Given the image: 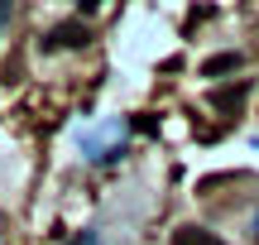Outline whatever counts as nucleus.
<instances>
[{"instance_id": "1", "label": "nucleus", "mask_w": 259, "mask_h": 245, "mask_svg": "<svg viewBox=\"0 0 259 245\" xmlns=\"http://www.w3.org/2000/svg\"><path fill=\"white\" fill-rule=\"evenodd\" d=\"M120 149H125V125L120 120H111L106 130L82 135V154H87V159H115Z\"/></svg>"}, {"instance_id": "2", "label": "nucleus", "mask_w": 259, "mask_h": 245, "mask_svg": "<svg viewBox=\"0 0 259 245\" xmlns=\"http://www.w3.org/2000/svg\"><path fill=\"white\" fill-rule=\"evenodd\" d=\"M82 44H87V24H77V19L48 29V38H44V48H82Z\"/></svg>"}, {"instance_id": "3", "label": "nucleus", "mask_w": 259, "mask_h": 245, "mask_svg": "<svg viewBox=\"0 0 259 245\" xmlns=\"http://www.w3.org/2000/svg\"><path fill=\"white\" fill-rule=\"evenodd\" d=\"M173 245H226V240L211 236V231H202V226H178L173 231Z\"/></svg>"}, {"instance_id": "4", "label": "nucleus", "mask_w": 259, "mask_h": 245, "mask_svg": "<svg viewBox=\"0 0 259 245\" xmlns=\"http://www.w3.org/2000/svg\"><path fill=\"white\" fill-rule=\"evenodd\" d=\"M231 67H240V53H216L202 72H206V77H221V72H231Z\"/></svg>"}, {"instance_id": "5", "label": "nucleus", "mask_w": 259, "mask_h": 245, "mask_svg": "<svg viewBox=\"0 0 259 245\" xmlns=\"http://www.w3.org/2000/svg\"><path fill=\"white\" fill-rule=\"evenodd\" d=\"M240 96H245V87H226V92H216L211 101L216 106H240Z\"/></svg>"}, {"instance_id": "6", "label": "nucleus", "mask_w": 259, "mask_h": 245, "mask_svg": "<svg viewBox=\"0 0 259 245\" xmlns=\"http://www.w3.org/2000/svg\"><path fill=\"white\" fill-rule=\"evenodd\" d=\"M77 245H106V240L96 236V231H82V236H77Z\"/></svg>"}, {"instance_id": "7", "label": "nucleus", "mask_w": 259, "mask_h": 245, "mask_svg": "<svg viewBox=\"0 0 259 245\" xmlns=\"http://www.w3.org/2000/svg\"><path fill=\"white\" fill-rule=\"evenodd\" d=\"M5 19H10V5H0V24H5Z\"/></svg>"}]
</instances>
